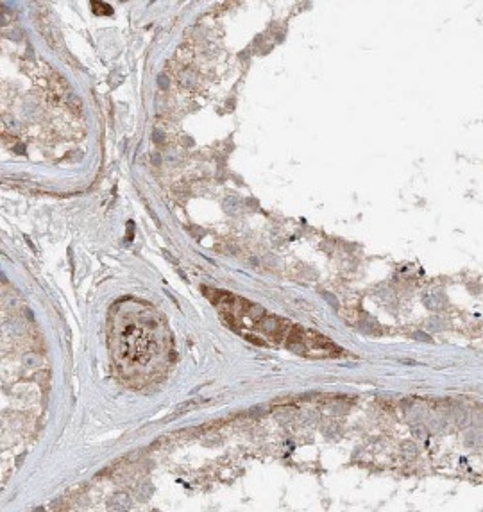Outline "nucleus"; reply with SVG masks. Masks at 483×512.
Segmentation results:
<instances>
[{"instance_id":"f257e3e1","label":"nucleus","mask_w":483,"mask_h":512,"mask_svg":"<svg viewBox=\"0 0 483 512\" xmlns=\"http://www.w3.org/2000/svg\"><path fill=\"white\" fill-rule=\"evenodd\" d=\"M111 353L120 375L136 385L167 371L172 337L160 312L136 299L120 301L110 316Z\"/></svg>"}]
</instances>
